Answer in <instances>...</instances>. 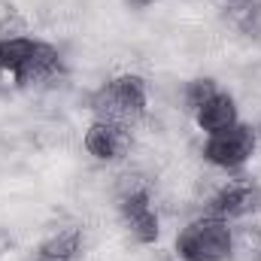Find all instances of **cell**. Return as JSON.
<instances>
[{
    "mask_svg": "<svg viewBox=\"0 0 261 261\" xmlns=\"http://www.w3.org/2000/svg\"><path fill=\"white\" fill-rule=\"evenodd\" d=\"M82 249V231L79 228H58L55 234H49L43 243H40V255H49V258H64L73 261Z\"/></svg>",
    "mask_w": 261,
    "mask_h": 261,
    "instance_id": "9c48e42d",
    "label": "cell"
},
{
    "mask_svg": "<svg viewBox=\"0 0 261 261\" xmlns=\"http://www.w3.org/2000/svg\"><path fill=\"white\" fill-rule=\"evenodd\" d=\"M258 206H261L258 186H252V182H231V186H225V189H219L213 195V200H210V216L231 222V219L249 216Z\"/></svg>",
    "mask_w": 261,
    "mask_h": 261,
    "instance_id": "8992f818",
    "label": "cell"
},
{
    "mask_svg": "<svg viewBox=\"0 0 261 261\" xmlns=\"http://www.w3.org/2000/svg\"><path fill=\"white\" fill-rule=\"evenodd\" d=\"M225 3V9H231L234 15H240V12H246L252 3H258V0H222Z\"/></svg>",
    "mask_w": 261,
    "mask_h": 261,
    "instance_id": "5bb4252c",
    "label": "cell"
},
{
    "mask_svg": "<svg viewBox=\"0 0 261 261\" xmlns=\"http://www.w3.org/2000/svg\"><path fill=\"white\" fill-rule=\"evenodd\" d=\"M234 246V228L225 219L203 216L189 222L176 234V258L179 261H228Z\"/></svg>",
    "mask_w": 261,
    "mask_h": 261,
    "instance_id": "7a4b0ae2",
    "label": "cell"
},
{
    "mask_svg": "<svg viewBox=\"0 0 261 261\" xmlns=\"http://www.w3.org/2000/svg\"><path fill=\"white\" fill-rule=\"evenodd\" d=\"M195 122L206 137H210V134H219V130H225V128H231V125H237V103H234V97L225 94V91L213 94V97L195 113Z\"/></svg>",
    "mask_w": 261,
    "mask_h": 261,
    "instance_id": "ba28073f",
    "label": "cell"
},
{
    "mask_svg": "<svg viewBox=\"0 0 261 261\" xmlns=\"http://www.w3.org/2000/svg\"><path fill=\"white\" fill-rule=\"evenodd\" d=\"M28 34V24H24V18L18 15V12H6L3 18H0V40H9V37H24Z\"/></svg>",
    "mask_w": 261,
    "mask_h": 261,
    "instance_id": "4fadbf2b",
    "label": "cell"
},
{
    "mask_svg": "<svg viewBox=\"0 0 261 261\" xmlns=\"http://www.w3.org/2000/svg\"><path fill=\"white\" fill-rule=\"evenodd\" d=\"M55 76H61V52H58L55 46H49V43L40 40L37 55L24 64V70H21L18 76H15V85H18V88H31V85H43V82H49V79H55Z\"/></svg>",
    "mask_w": 261,
    "mask_h": 261,
    "instance_id": "52a82bcc",
    "label": "cell"
},
{
    "mask_svg": "<svg viewBox=\"0 0 261 261\" xmlns=\"http://www.w3.org/2000/svg\"><path fill=\"white\" fill-rule=\"evenodd\" d=\"M213 94H219V85H216V79H210V76H200V79H192L189 85H186V110L195 116L197 110L213 97Z\"/></svg>",
    "mask_w": 261,
    "mask_h": 261,
    "instance_id": "8fae6325",
    "label": "cell"
},
{
    "mask_svg": "<svg viewBox=\"0 0 261 261\" xmlns=\"http://www.w3.org/2000/svg\"><path fill=\"white\" fill-rule=\"evenodd\" d=\"M119 216L125 222V228L130 231V237L137 243H155L158 234H161V225H158V213L152 210L149 203V192L143 186H130L122 192L119 197Z\"/></svg>",
    "mask_w": 261,
    "mask_h": 261,
    "instance_id": "277c9868",
    "label": "cell"
},
{
    "mask_svg": "<svg viewBox=\"0 0 261 261\" xmlns=\"http://www.w3.org/2000/svg\"><path fill=\"white\" fill-rule=\"evenodd\" d=\"M243 261H261V228L246 225L240 231H234V246H231V258Z\"/></svg>",
    "mask_w": 261,
    "mask_h": 261,
    "instance_id": "30bf717a",
    "label": "cell"
},
{
    "mask_svg": "<svg viewBox=\"0 0 261 261\" xmlns=\"http://www.w3.org/2000/svg\"><path fill=\"white\" fill-rule=\"evenodd\" d=\"M255 143H258L255 128L237 122V125H231V128L206 137V143H203V158H206L210 164L222 167V170H237V167H243V164L255 155Z\"/></svg>",
    "mask_w": 261,
    "mask_h": 261,
    "instance_id": "3957f363",
    "label": "cell"
},
{
    "mask_svg": "<svg viewBox=\"0 0 261 261\" xmlns=\"http://www.w3.org/2000/svg\"><path fill=\"white\" fill-rule=\"evenodd\" d=\"M37 261H64V258H49V255H37Z\"/></svg>",
    "mask_w": 261,
    "mask_h": 261,
    "instance_id": "2e32d148",
    "label": "cell"
},
{
    "mask_svg": "<svg viewBox=\"0 0 261 261\" xmlns=\"http://www.w3.org/2000/svg\"><path fill=\"white\" fill-rule=\"evenodd\" d=\"M130 9H146V6H152V3H158V0H125Z\"/></svg>",
    "mask_w": 261,
    "mask_h": 261,
    "instance_id": "9a60e30c",
    "label": "cell"
},
{
    "mask_svg": "<svg viewBox=\"0 0 261 261\" xmlns=\"http://www.w3.org/2000/svg\"><path fill=\"white\" fill-rule=\"evenodd\" d=\"M0 76H3V73H0Z\"/></svg>",
    "mask_w": 261,
    "mask_h": 261,
    "instance_id": "e0dca14e",
    "label": "cell"
},
{
    "mask_svg": "<svg viewBox=\"0 0 261 261\" xmlns=\"http://www.w3.org/2000/svg\"><path fill=\"white\" fill-rule=\"evenodd\" d=\"M237 24H240L243 34H249V37H261V0L258 3H252L246 12L237 15Z\"/></svg>",
    "mask_w": 261,
    "mask_h": 261,
    "instance_id": "7c38bea8",
    "label": "cell"
},
{
    "mask_svg": "<svg viewBox=\"0 0 261 261\" xmlns=\"http://www.w3.org/2000/svg\"><path fill=\"white\" fill-rule=\"evenodd\" d=\"M149 103V88L146 79L137 73H125L100 85L91 97V110L100 122H119V125H134Z\"/></svg>",
    "mask_w": 261,
    "mask_h": 261,
    "instance_id": "6da1fadb",
    "label": "cell"
},
{
    "mask_svg": "<svg viewBox=\"0 0 261 261\" xmlns=\"http://www.w3.org/2000/svg\"><path fill=\"white\" fill-rule=\"evenodd\" d=\"M85 149L97 161H119L130 152V128L119 122L94 119L85 130Z\"/></svg>",
    "mask_w": 261,
    "mask_h": 261,
    "instance_id": "5b68a950",
    "label": "cell"
}]
</instances>
